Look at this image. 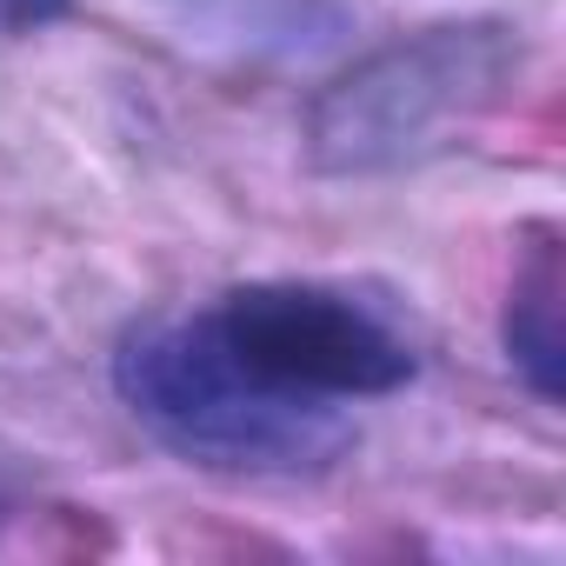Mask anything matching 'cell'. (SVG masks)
<instances>
[{"instance_id": "obj_4", "label": "cell", "mask_w": 566, "mask_h": 566, "mask_svg": "<svg viewBox=\"0 0 566 566\" xmlns=\"http://www.w3.org/2000/svg\"><path fill=\"white\" fill-rule=\"evenodd\" d=\"M506 360L520 367V380L553 407L566 387V340H559V247L539 240L526 247V260L513 266L506 287Z\"/></svg>"}, {"instance_id": "obj_1", "label": "cell", "mask_w": 566, "mask_h": 566, "mask_svg": "<svg viewBox=\"0 0 566 566\" xmlns=\"http://www.w3.org/2000/svg\"><path fill=\"white\" fill-rule=\"evenodd\" d=\"M114 387L127 413L207 473L294 480L321 473L354 447V427L334 400L280 394L247 374L200 314H147L114 347Z\"/></svg>"}, {"instance_id": "obj_3", "label": "cell", "mask_w": 566, "mask_h": 566, "mask_svg": "<svg viewBox=\"0 0 566 566\" xmlns=\"http://www.w3.org/2000/svg\"><path fill=\"white\" fill-rule=\"evenodd\" d=\"M227 354L301 400H380L413 380V347L354 294L314 280H253L207 307Z\"/></svg>"}, {"instance_id": "obj_6", "label": "cell", "mask_w": 566, "mask_h": 566, "mask_svg": "<svg viewBox=\"0 0 566 566\" xmlns=\"http://www.w3.org/2000/svg\"><path fill=\"white\" fill-rule=\"evenodd\" d=\"M14 500H21V480H14V467H8V460H0V520L14 513Z\"/></svg>"}, {"instance_id": "obj_5", "label": "cell", "mask_w": 566, "mask_h": 566, "mask_svg": "<svg viewBox=\"0 0 566 566\" xmlns=\"http://www.w3.org/2000/svg\"><path fill=\"white\" fill-rule=\"evenodd\" d=\"M67 14V0H0V34H34Z\"/></svg>"}, {"instance_id": "obj_2", "label": "cell", "mask_w": 566, "mask_h": 566, "mask_svg": "<svg viewBox=\"0 0 566 566\" xmlns=\"http://www.w3.org/2000/svg\"><path fill=\"white\" fill-rule=\"evenodd\" d=\"M520 74L506 21H440L400 34L334 74L307 107V160L321 174H394L467 134Z\"/></svg>"}]
</instances>
